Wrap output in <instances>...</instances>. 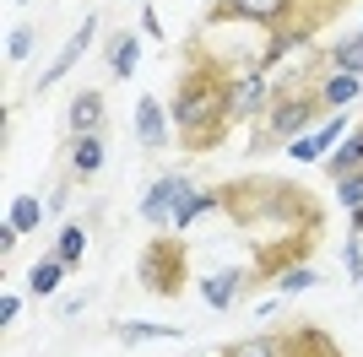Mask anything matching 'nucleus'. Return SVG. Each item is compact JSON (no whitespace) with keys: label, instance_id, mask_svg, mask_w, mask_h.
I'll list each match as a JSON object with an SVG mask.
<instances>
[{"label":"nucleus","instance_id":"obj_20","mask_svg":"<svg viewBox=\"0 0 363 357\" xmlns=\"http://www.w3.org/2000/svg\"><path fill=\"white\" fill-rule=\"evenodd\" d=\"M331 65L347 76H363V33H352V38H342V44L331 49Z\"/></svg>","mask_w":363,"mask_h":357},{"label":"nucleus","instance_id":"obj_3","mask_svg":"<svg viewBox=\"0 0 363 357\" xmlns=\"http://www.w3.org/2000/svg\"><path fill=\"white\" fill-rule=\"evenodd\" d=\"M315 108H325V98H320V87L315 92H277V103L266 108V135L272 141H288L293 147V135L315 119Z\"/></svg>","mask_w":363,"mask_h":357},{"label":"nucleus","instance_id":"obj_18","mask_svg":"<svg viewBox=\"0 0 363 357\" xmlns=\"http://www.w3.org/2000/svg\"><path fill=\"white\" fill-rule=\"evenodd\" d=\"M65 271H71V266H65L60 254H44V260H33V276H28V287H33L38 298H49L55 287L65 282Z\"/></svg>","mask_w":363,"mask_h":357},{"label":"nucleus","instance_id":"obj_27","mask_svg":"<svg viewBox=\"0 0 363 357\" xmlns=\"http://www.w3.org/2000/svg\"><path fill=\"white\" fill-rule=\"evenodd\" d=\"M16 314H22V298H16V293H0V325H16Z\"/></svg>","mask_w":363,"mask_h":357},{"label":"nucleus","instance_id":"obj_21","mask_svg":"<svg viewBox=\"0 0 363 357\" xmlns=\"http://www.w3.org/2000/svg\"><path fill=\"white\" fill-rule=\"evenodd\" d=\"M38 217H44V206H38L33 195H16L11 211H6V222H11L16 233H33V227H38Z\"/></svg>","mask_w":363,"mask_h":357},{"label":"nucleus","instance_id":"obj_6","mask_svg":"<svg viewBox=\"0 0 363 357\" xmlns=\"http://www.w3.org/2000/svg\"><path fill=\"white\" fill-rule=\"evenodd\" d=\"M342 135H347V114L336 108V114L325 119L320 130H309L303 141H293V147H288V157H293V163H320V157H331V152L342 147Z\"/></svg>","mask_w":363,"mask_h":357},{"label":"nucleus","instance_id":"obj_22","mask_svg":"<svg viewBox=\"0 0 363 357\" xmlns=\"http://www.w3.org/2000/svg\"><path fill=\"white\" fill-rule=\"evenodd\" d=\"M315 282H320V271H309V266H293V271H277V276H272V287L282 298H288V293H309Z\"/></svg>","mask_w":363,"mask_h":357},{"label":"nucleus","instance_id":"obj_30","mask_svg":"<svg viewBox=\"0 0 363 357\" xmlns=\"http://www.w3.org/2000/svg\"><path fill=\"white\" fill-rule=\"evenodd\" d=\"M49 211H65V178L55 184V190H49Z\"/></svg>","mask_w":363,"mask_h":357},{"label":"nucleus","instance_id":"obj_13","mask_svg":"<svg viewBox=\"0 0 363 357\" xmlns=\"http://www.w3.org/2000/svg\"><path fill=\"white\" fill-rule=\"evenodd\" d=\"M244 282H250V276H244L239 266H228V271H217V276H206V282H201V293H206V303H212V309H228V303L244 293Z\"/></svg>","mask_w":363,"mask_h":357},{"label":"nucleus","instance_id":"obj_32","mask_svg":"<svg viewBox=\"0 0 363 357\" xmlns=\"http://www.w3.org/2000/svg\"><path fill=\"white\" fill-rule=\"evenodd\" d=\"M16 6H22V0H16Z\"/></svg>","mask_w":363,"mask_h":357},{"label":"nucleus","instance_id":"obj_11","mask_svg":"<svg viewBox=\"0 0 363 357\" xmlns=\"http://www.w3.org/2000/svg\"><path fill=\"white\" fill-rule=\"evenodd\" d=\"M223 206V190H190V184H184V195H179V206H174V217H168V222L179 227H196L201 217H206V211H217Z\"/></svg>","mask_w":363,"mask_h":357},{"label":"nucleus","instance_id":"obj_24","mask_svg":"<svg viewBox=\"0 0 363 357\" xmlns=\"http://www.w3.org/2000/svg\"><path fill=\"white\" fill-rule=\"evenodd\" d=\"M82 249H87V233L65 222V227H60V238H55V254H60L65 266H76V260H82Z\"/></svg>","mask_w":363,"mask_h":357},{"label":"nucleus","instance_id":"obj_5","mask_svg":"<svg viewBox=\"0 0 363 357\" xmlns=\"http://www.w3.org/2000/svg\"><path fill=\"white\" fill-rule=\"evenodd\" d=\"M293 6L298 0H217L212 6V22H255V28H282L293 16Z\"/></svg>","mask_w":363,"mask_h":357},{"label":"nucleus","instance_id":"obj_23","mask_svg":"<svg viewBox=\"0 0 363 357\" xmlns=\"http://www.w3.org/2000/svg\"><path fill=\"white\" fill-rule=\"evenodd\" d=\"M179 325H120V341L136 346V341H174Z\"/></svg>","mask_w":363,"mask_h":357},{"label":"nucleus","instance_id":"obj_10","mask_svg":"<svg viewBox=\"0 0 363 357\" xmlns=\"http://www.w3.org/2000/svg\"><path fill=\"white\" fill-rule=\"evenodd\" d=\"M92 33H98V16H87V22H82V28L71 33V44H65L60 55H55V65H49V71L38 76V92H49V87H55V81H60V76H65V71H71V65H76V60L87 55V44H92Z\"/></svg>","mask_w":363,"mask_h":357},{"label":"nucleus","instance_id":"obj_15","mask_svg":"<svg viewBox=\"0 0 363 357\" xmlns=\"http://www.w3.org/2000/svg\"><path fill=\"white\" fill-rule=\"evenodd\" d=\"M136 65H141V38L136 33H114V44H108V71L120 76H136Z\"/></svg>","mask_w":363,"mask_h":357},{"label":"nucleus","instance_id":"obj_2","mask_svg":"<svg viewBox=\"0 0 363 357\" xmlns=\"http://www.w3.org/2000/svg\"><path fill=\"white\" fill-rule=\"evenodd\" d=\"M184 266H190L184 238H152L147 254H141L136 282L147 287V293H157V298H174V293H184V276H190Z\"/></svg>","mask_w":363,"mask_h":357},{"label":"nucleus","instance_id":"obj_8","mask_svg":"<svg viewBox=\"0 0 363 357\" xmlns=\"http://www.w3.org/2000/svg\"><path fill=\"white\" fill-rule=\"evenodd\" d=\"M104 92L87 87V92H76L71 108H65V125H71V135H104Z\"/></svg>","mask_w":363,"mask_h":357},{"label":"nucleus","instance_id":"obj_14","mask_svg":"<svg viewBox=\"0 0 363 357\" xmlns=\"http://www.w3.org/2000/svg\"><path fill=\"white\" fill-rule=\"evenodd\" d=\"M104 135H76V147H71V174L76 178H92L98 168H104Z\"/></svg>","mask_w":363,"mask_h":357},{"label":"nucleus","instance_id":"obj_26","mask_svg":"<svg viewBox=\"0 0 363 357\" xmlns=\"http://www.w3.org/2000/svg\"><path fill=\"white\" fill-rule=\"evenodd\" d=\"M28 55H33V28H16L11 38H6V60H11V65H22Z\"/></svg>","mask_w":363,"mask_h":357},{"label":"nucleus","instance_id":"obj_9","mask_svg":"<svg viewBox=\"0 0 363 357\" xmlns=\"http://www.w3.org/2000/svg\"><path fill=\"white\" fill-rule=\"evenodd\" d=\"M309 38H315V22H293V28H277V33H272V44L260 49L255 71H277V65H282V60H288L298 44H309Z\"/></svg>","mask_w":363,"mask_h":357},{"label":"nucleus","instance_id":"obj_29","mask_svg":"<svg viewBox=\"0 0 363 357\" xmlns=\"http://www.w3.org/2000/svg\"><path fill=\"white\" fill-rule=\"evenodd\" d=\"M11 249H16V227L6 222V227H0V254H11Z\"/></svg>","mask_w":363,"mask_h":357},{"label":"nucleus","instance_id":"obj_16","mask_svg":"<svg viewBox=\"0 0 363 357\" xmlns=\"http://www.w3.org/2000/svg\"><path fill=\"white\" fill-rule=\"evenodd\" d=\"M325 168H331V178H347V174H363V130L347 135L342 147L325 157Z\"/></svg>","mask_w":363,"mask_h":357},{"label":"nucleus","instance_id":"obj_19","mask_svg":"<svg viewBox=\"0 0 363 357\" xmlns=\"http://www.w3.org/2000/svg\"><path fill=\"white\" fill-rule=\"evenodd\" d=\"M358 92H363V87H358V76H347V71H331L325 81H320V98H325L331 108H347Z\"/></svg>","mask_w":363,"mask_h":357},{"label":"nucleus","instance_id":"obj_7","mask_svg":"<svg viewBox=\"0 0 363 357\" xmlns=\"http://www.w3.org/2000/svg\"><path fill=\"white\" fill-rule=\"evenodd\" d=\"M184 184H190V178H179V174H163V178H157V184L141 195V222H168L174 206H179V195H184Z\"/></svg>","mask_w":363,"mask_h":357},{"label":"nucleus","instance_id":"obj_28","mask_svg":"<svg viewBox=\"0 0 363 357\" xmlns=\"http://www.w3.org/2000/svg\"><path fill=\"white\" fill-rule=\"evenodd\" d=\"M141 28H147L152 38H163V22H157V11H152V6H141Z\"/></svg>","mask_w":363,"mask_h":357},{"label":"nucleus","instance_id":"obj_31","mask_svg":"<svg viewBox=\"0 0 363 357\" xmlns=\"http://www.w3.org/2000/svg\"><path fill=\"white\" fill-rule=\"evenodd\" d=\"M347 227H352V233H363V206L352 211V222H347Z\"/></svg>","mask_w":363,"mask_h":357},{"label":"nucleus","instance_id":"obj_17","mask_svg":"<svg viewBox=\"0 0 363 357\" xmlns=\"http://www.w3.org/2000/svg\"><path fill=\"white\" fill-rule=\"evenodd\" d=\"M223 357H293L288 336H250V341H233Z\"/></svg>","mask_w":363,"mask_h":357},{"label":"nucleus","instance_id":"obj_12","mask_svg":"<svg viewBox=\"0 0 363 357\" xmlns=\"http://www.w3.org/2000/svg\"><path fill=\"white\" fill-rule=\"evenodd\" d=\"M136 135H141V147H163L168 141V114L157 98H141L136 103Z\"/></svg>","mask_w":363,"mask_h":357},{"label":"nucleus","instance_id":"obj_4","mask_svg":"<svg viewBox=\"0 0 363 357\" xmlns=\"http://www.w3.org/2000/svg\"><path fill=\"white\" fill-rule=\"evenodd\" d=\"M272 103H277V92H272V81H266V71H244V76L228 81V119H255Z\"/></svg>","mask_w":363,"mask_h":357},{"label":"nucleus","instance_id":"obj_25","mask_svg":"<svg viewBox=\"0 0 363 357\" xmlns=\"http://www.w3.org/2000/svg\"><path fill=\"white\" fill-rule=\"evenodd\" d=\"M336 200L347 211H358L363 206V174H347V178H336Z\"/></svg>","mask_w":363,"mask_h":357},{"label":"nucleus","instance_id":"obj_1","mask_svg":"<svg viewBox=\"0 0 363 357\" xmlns=\"http://www.w3.org/2000/svg\"><path fill=\"white\" fill-rule=\"evenodd\" d=\"M228 81H233V76H223L212 60H201L196 71L179 81L168 114H174V125H179V135H184V152H212L228 135V125H233V119H228Z\"/></svg>","mask_w":363,"mask_h":357}]
</instances>
